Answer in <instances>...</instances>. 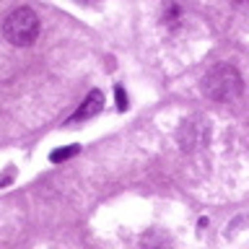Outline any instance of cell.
<instances>
[{"label": "cell", "mask_w": 249, "mask_h": 249, "mask_svg": "<svg viewBox=\"0 0 249 249\" xmlns=\"http://www.w3.org/2000/svg\"><path fill=\"white\" fill-rule=\"evenodd\" d=\"M202 93L213 101H233L244 91V78L231 62H215L213 68L202 75Z\"/></svg>", "instance_id": "cell-1"}, {"label": "cell", "mask_w": 249, "mask_h": 249, "mask_svg": "<svg viewBox=\"0 0 249 249\" xmlns=\"http://www.w3.org/2000/svg\"><path fill=\"white\" fill-rule=\"evenodd\" d=\"M39 29H42L39 16L31 11V8H26V5L13 8V11L5 16V21H3V36H5V42L13 44V47L34 44L36 36H39Z\"/></svg>", "instance_id": "cell-2"}, {"label": "cell", "mask_w": 249, "mask_h": 249, "mask_svg": "<svg viewBox=\"0 0 249 249\" xmlns=\"http://www.w3.org/2000/svg\"><path fill=\"white\" fill-rule=\"evenodd\" d=\"M101 109H104V93H101L99 89H93L89 96H86L83 104L78 107V112L70 117L68 122H83V120H91V117H96Z\"/></svg>", "instance_id": "cell-3"}, {"label": "cell", "mask_w": 249, "mask_h": 249, "mask_svg": "<svg viewBox=\"0 0 249 249\" xmlns=\"http://www.w3.org/2000/svg\"><path fill=\"white\" fill-rule=\"evenodd\" d=\"M81 153V145L73 143V145H65V148H57V151H52L50 153V161L52 163H60V161H68V159H73V156Z\"/></svg>", "instance_id": "cell-4"}, {"label": "cell", "mask_w": 249, "mask_h": 249, "mask_svg": "<svg viewBox=\"0 0 249 249\" xmlns=\"http://www.w3.org/2000/svg\"><path fill=\"white\" fill-rule=\"evenodd\" d=\"M114 96H117V109L124 112V109H127V93H124L122 86H114Z\"/></svg>", "instance_id": "cell-5"}]
</instances>
